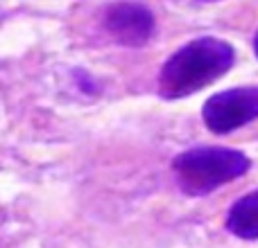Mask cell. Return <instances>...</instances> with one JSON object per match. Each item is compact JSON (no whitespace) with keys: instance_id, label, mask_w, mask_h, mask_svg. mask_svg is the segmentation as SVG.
Returning <instances> with one entry per match:
<instances>
[{"instance_id":"cell-1","label":"cell","mask_w":258,"mask_h":248,"mask_svg":"<svg viewBox=\"0 0 258 248\" xmlns=\"http://www.w3.org/2000/svg\"><path fill=\"white\" fill-rule=\"evenodd\" d=\"M236 61L233 45L215 36H200L177 50L159 72V95L183 99L227 75Z\"/></svg>"},{"instance_id":"cell-2","label":"cell","mask_w":258,"mask_h":248,"mask_svg":"<svg viewBox=\"0 0 258 248\" xmlns=\"http://www.w3.org/2000/svg\"><path fill=\"white\" fill-rule=\"evenodd\" d=\"M249 158L229 147H192L172 160V169L181 190L190 196H204L220 185L245 176Z\"/></svg>"},{"instance_id":"cell-3","label":"cell","mask_w":258,"mask_h":248,"mask_svg":"<svg viewBox=\"0 0 258 248\" xmlns=\"http://www.w3.org/2000/svg\"><path fill=\"white\" fill-rule=\"evenodd\" d=\"M202 117L206 129L218 136L254 122L258 117V86H238L211 95L202 106Z\"/></svg>"},{"instance_id":"cell-4","label":"cell","mask_w":258,"mask_h":248,"mask_svg":"<svg viewBox=\"0 0 258 248\" xmlns=\"http://www.w3.org/2000/svg\"><path fill=\"white\" fill-rule=\"evenodd\" d=\"M104 30L125 48H143L154 34V14L141 3H113L102 18Z\"/></svg>"},{"instance_id":"cell-5","label":"cell","mask_w":258,"mask_h":248,"mask_svg":"<svg viewBox=\"0 0 258 248\" xmlns=\"http://www.w3.org/2000/svg\"><path fill=\"white\" fill-rule=\"evenodd\" d=\"M227 228L240 239H258V190L245 194L231 205L227 214Z\"/></svg>"},{"instance_id":"cell-6","label":"cell","mask_w":258,"mask_h":248,"mask_svg":"<svg viewBox=\"0 0 258 248\" xmlns=\"http://www.w3.org/2000/svg\"><path fill=\"white\" fill-rule=\"evenodd\" d=\"M254 52H256V57H258V32H256V39H254Z\"/></svg>"},{"instance_id":"cell-7","label":"cell","mask_w":258,"mask_h":248,"mask_svg":"<svg viewBox=\"0 0 258 248\" xmlns=\"http://www.w3.org/2000/svg\"><path fill=\"white\" fill-rule=\"evenodd\" d=\"M202 3H215V0H202Z\"/></svg>"}]
</instances>
